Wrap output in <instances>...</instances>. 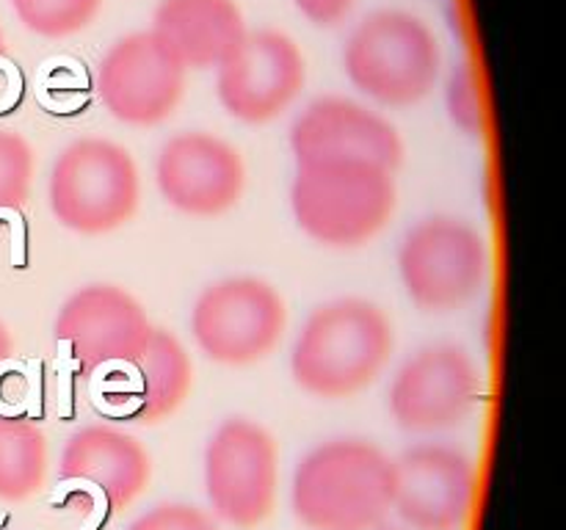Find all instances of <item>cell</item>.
<instances>
[{"label": "cell", "instance_id": "cell-3", "mask_svg": "<svg viewBox=\"0 0 566 530\" xmlns=\"http://www.w3.org/2000/svg\"><path fill=\"white\" fill-rule=\"evenodd\" d=\"M398 192L393 172L368 163L298 167L291 208L298 230L321 246L357 249L393 219Z\"/></svg>", "mask_w": 566, "mask_h": 530}, {"label": "cell", "instance_id": "cell-25", "mask_svg": "<svg viewBox=\"0 0 566 530\" xmlns=\"http://www.w3.org/2000/svg\"><path fill=\"white\" fill-rule=\"evenodd\" d=\"M362 530H398V528H395V525H390L387 519H382V522H373V525H368V528H362Z\"/></svg>", "mask_w": 566, "mask_h": 530}, {"label": "cell", "instance_id": "cell-9", "mask_svg": "<svg viewBox=\"0 0 566 530\" xmlns=\"http://www.w3.org/2000/svg\"><path fill=\"white\" fill-rule=\"evenodd\" d=\"M478 368L453 343L420 348L406 359L390 384V415L409 434H440L470 418L478 400Z\"/></svg>", "mask_w": 566, "mask_h": 530}, {"label": "cell", "instance_id": "cell-15", "mask_svg": "<svg viewBox=\"0 0 566 530\" xmlns=\"http://www.w3.org/2000/svg\"><path fill=\"white\" fill-rule=\"evenodd\" d=\"M156 183L161 197L185 215H221L238 205L246 167L238 149L210 133H180L158 152Z\"/></svg>", "mask_w": 566, "mask_h": 530}, {"label": "cell", "instance_id": "cell-13", "mask_svg": "<svg viewBox=\"0 0 566 530\" xmlns=\"http://www.w3.org/2000/svg\"><path fill=\"white\" fill-rule=\"evenodd\" d=\"M216 70L221 108L246 125L276 120L305 86V56L280 30L246 34Z\"/></svg>", "mask_w": 566, "mask_h": 530}, {"label": "cell", "instance_id": "cell-11", "mask_svg": "<svg viewBox=\"0 0 566 530\" xmlns=\"http://www.w3.org/2000/svg\"><path fill=\"white\" fill-rule=\"evenodd\" d=\"M102 409L125 423L152 426L185 404L194 387V365L167 329H152L131 357L97 370Z\"/></svg>", "mask_w": 566, "mask_h": 530}, {"label": "cell", "instance_id": "cell-20", "mask_svg": "<svg viewBox=\"0 0 566 530\" xmlns=\"http://www.w3.org/2000/svg\"><path fill=\"white\" fill-rule=\"evenodd\" d=\"M23 23L48 39L84 30L95 20L102 0H14Z\"/></svg>", "mask_w": 566, "mask_h": 530}, {"label": "cell", "instance_id": "cell-24", "mask_svg": "<svg viewBox=\"0 0 566 530\" xmlns=\"http://www.w3.org/2000/svg\"><path fill=\"white\" fill-rule=\"evenodd\" d=\"M296 9L318 28H332L348 17L354 0H296Z\"/></svg>", "mask_w": 566, "mask_h": 530}, {"label": "cell", "instance_id": "cell-26", "mask_svg": "<svg viewBox=\"0 0 566 530\" xmlns=\"http://www.w3.org/2000/svg\"><path fill=\"white\" fill-rule=\"evenodd\" d=\"M0 348H9V343H7V340H0Z\"/></svg>", "mask_w": 566, "mask_h": 530}, {"label": "cell", "instance_id": "cell-8", "mask_svg": "<svg viewBox=\"0 0 566 530\" xmlns=\"http://www.w3.org/2000/svg\"><path fill=\"white\" fill-rule=\"evenodd\" d=\"M287 310L280 293L257 276H230L205 287L192 310L199 352L219 365H255L280 346Z\"/></svg>", "mask_w": 566, "mask_h": 530}, {"label": "cell", "instance_id": "cell-12", "mask_svg": "<svg viewBox=\"0 0 566 530\" xmlns=\"http://www.w3.org/2000/svg\"><path fill=\"white\" fill-rule=\"evenodd\" d=\"M476 483L467 453L420 442L393 459V511L411 530H462L470 519Z\"/></svg>", "mask_w": 566, "mask_h": 530}, {"label": "cell", "instance_id": "cell-16", "mask_svg": "<svg viewBox=\"0 0 566 530\" xmlns=\"http://www.w3.org/2000/svg\"><path fill=\"white\" fill-rule=\"evenodd\" d=\"M147 312L116 285H86L72 293L56 318L53 337L84 375L131 357L152 332Z\"/></svg>", "mask_w": 566, "mask_h": 530}, {"label": "cell", "instance_id": "cell-17", "mask_svg": "<svg viewBox=\"0 0 566 530\" xmlns=\"http://www.w3.org/2000/svg\"><path fill=\"white\" fill-rule=\"evenodd\" d=\"M59 478L95 489L111 511L131 506L152 478V459L133 434L113 426H84L64 442Z\"/></svg>", "mask_w": 566, "mask_h": 530}, {"label": "cell", "instance_id": "cell-14", "mask_svg": "<svg viewBox=\"0 0 566 530\" xmlns=\"http://www.w3.org/2000/svg\"><path fill=\"white\" fill-rule=\"evenodd\" d=\"M291 152L298 167L368 163L395 172L404 141L384 116L348 97H318L291 127Z\"/></svg>", "mask_w": 566, "mask_h": 530}, {"label": "cell", "instance_id": "cell-7", "mask_svg": "<svg viewBox=\"0 0 566 530\" xmlns=\"http://www.w3.org/2000/svg\"><path fill=\"white\" fill-rule=\"evenodd\" d=\"M205 495L213 517L251 530L274 514L280 447L260 423L226 418L205 447Z\"/></svg>", "mask_w": 566, "mask_h": 530}, {"label": "cell", "instance_id": "cell-5", "mask_svg": "<svg viewBox=\"0 0 566 530\" xmlns=\"http://www.w3.org/2000/svg\"><path fill=\"white\" fill-rule=\"evenodd\" d=\"M142 180L133 156L108 138H78L56 158L48 202L61 226L81 235H106L133 219Z\"/></svg>", "mask_w": 566, "mask_h": 530}, {"label": "cell", "instance_id": "cell-4", "mask_svg": "<svg viewBox=\"0 0 566 530\" xmlns=\"http://www.w3.org/2000/svg\"><path fill=\"white\" fill-rule=\"evenodd\" d=\"M440 45L429 25L409 12H376L357 25L343 66L357 91L379 106H415L440 78Z\"/></svg>", "mask_w": 566, "mask_h": 530}, {"label": "cell", "instance_id": "cell-6", "mask_svg": "<svg viewBox=\"0 0 566 530\" xmlns=\"http://www.w3.org/2000/svg\"><path fill=\"white\" fill-rule=\"evenodd\" d=\"M489 271L487 241L453 215H431L404 235L398 274L411 305L423 312H453L483 291Z\"/></svg>", "mask_w": 566, "mask_h": 530}, {"label": "cell", "instance_id": "cell-19", "mask_svg": "<svg viewBox=\"0 0 566 530\" xmlns=\"http://www.w3.org/2000/svg\"><path fill=\"white\" fill-rule=\"evenodd\" d=\"M48 476V440L42 429L12 411H0V501L36 495Z\"/></svg>", "mask_w": 566, "mask_h": 530}, {"label": "cell", "instance_id": "cell-2", "mask_svg": "<svg viewBox=\"0 0 566 530\" xmlns=\"http://www.w3.org/2000/svg\"><path fill=\"white\" fill-rule=\"evenodd\" d=\"M291 508L307 530H362L393 511V459L368 440H329L298 461Z\"/></svg>", "mask_w": 566, "mask_h": 530}, {"label": "cell", "instance_id": "cell-18", "mask_svg": "<svg viewBox=\"0 0 566 530\" xmlns=\"http://www.w3.org/2000/svg\"><path fill=\"white\" fill-rule=\"evenodd\" d=\"M152 34L185 70H213L246 36L235 0H161Z\"/></svg>", "mask_w": 566, "mask_h": 530}, {"label": "cell", "instance_id": "cell-22", "mask_svg": "<svg viewBox=\"0 0 566 530\" xmlns=\"http://www.w3.org/2000/svg\"><path fill=\"white\" fill-rule=\"evenodd\" d=\"M34 177V152L12 133H0V215L14 213L28 197Z\"/></svg>", "mask_w": 566, "mask_h": 530}, {"label": "cell", "instance_id": "cell-1", "mask_svg": "<svg viewBox=\"0 0 566 530\" xmlns=\"http://www.w3.org/2000/svg\"><path fill=\"white\" fill-rule=\"evenodd\" d=\"M393 346V323L373 301L337 298L312 310L298 332L293 382L316 398H352L379 379Z\"/></svg>", "mask_w": 566, "mask_h": 530}, {"label": "cell", "instance_id": "cell-10", "mask_svg": "<svg viewBox=\"0 0 566 530\" xmlns=\"http://www.w3.org/2000/svg\"><path fill=\"white\" fill-rule=\"evenodd\" d=\"M185 66L152 30L122 36L100 59L97 95L113 120L133 127L167 122L183 100Z\"/></svg>", "mask_w": 566, "mask_h": 530}, {"label": "cell", "instance_id": "cell-21", "mask_svg": "<svg viewBox=\"0 0 566 530\" xmlns=\"http://www.w3.org/2000/svg\"><path fill=\"white\" fill-rule=\"evenodd\" d=\"M445 108L447 116L462 133L472 138H481L487 131V108H483L481 84L472 64H462L451 72L445 86Z\"/></svg>", "mask_w": 566, "mask_h": 530}, {"label": "cell", "instance_id": "cell-23", "mask_svg": "<svg viewBox=\"0 0 566 530\" xmlns=\"http://www.w3.org/2000/svg\"><path fill=\"white\" fill-rule=\"evenodd\" d=\"M127 530H219V522L188 503H161L144 511Z\"/></svg>", "mask_w": 566, "mask_h": 530}]
</instances>
